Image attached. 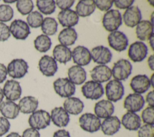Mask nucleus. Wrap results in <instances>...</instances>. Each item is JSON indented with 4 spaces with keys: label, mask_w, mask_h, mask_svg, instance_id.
Instances as JSON below:
<instances>
[{
    "label": "nucleus",
    "mask_w": 154,
    "mask_h": 137,
    "mask_svg": "<svg viewBox=\"0 0 154 137\" xmlns=\"http://www.w3.org/2000/svg\"><path fill=\"white\" fill-rule=\"evenodd\" d=\"M72 57L73 63L78 66H86L91 60L90 51L85 46L79 45L72 51Z\"/></svg>",
    "instance_id": "2eb2a0df"
},
{
    "label": "nucleus",
    "mask_w": 154,
    "mask_h": 137,
    "mask_svg": "<svg viewBox=\"0 0 154 137\" xmlns=\"http://www.w3.org/2000/svg\"><path fill=\"white\" fill-rule=\"evenodd\" d=\"M55 92L61 97L69 98L75 94V85L68 78H58L53 83Z\"/></svg>",
    "instance_id": "39448f33"
},
{
    "label": "nucleus",
    "mask_w": 154,
    "mask_h": 137,
    "mask_svg": "<svg viewBox=\"0 0 154 137\" xmlns=\"http://www.w3.org/2000/svg\"><path fill=\"white\" fill-rule=\"evenodd\" d=\"M153 14H154V12H152V14H151V17H150L151 21H150L153 25Z\"/></svg>",
    "instance_id": "4d7b16f0"
},
{
    "label": "nucleus",
    "mask_w": 154,
    "mask_h": 137,
    "mask_svg": "<svg viewBox=\"0 0 154 137\" xmlns=\"http://www.w3.org/2000/svg\"><path fill=\"white\" fill-rule=\"evenodd\" d=\"M0 112L7 119H15L19 113L18 105L12 101L7 100L0 104Z\"/></svg>",
    "instance_id": "c756f323"
},
{
    "label": "nucleus",
    "mask_w": 154,
    "mask_h": 137,
    "mask_svg": "<svg viewBox=\"0 0 154 137\" xmlns=\"http://www.w3.org/2000/svg\"><path fill=\"white\" fill-rule=\"evenodd\" d=\"M91 59L94 63L99 65H106L112 59V53L109 49L103 45L97 46L90 51Z\"/></svg>",
    "instance_id": "4468645a"
},
{
    "label": "nucleus",
    "mask_w": 154,
    "mask_h": 137,
    "mask_svg": "<svg viewBox=\"0 0 154 137\" xmlns=\"http://www.w3.org/2000/svg\"><path fill=\"white\" fill-rule=\"evenodd\" d=\"M145 104V100L143 95L137 93H132L129 94L126 97L123 106L128 112H137L140 111Z\"/></svg>",
    "instance_id": "f8f14e48"
},
{
    "label": "nucleus",
    "mask_w": 154,
    "mask_h": 137,
    "mask_svg": "<svg viewBox=\"0 0 154 137\" xmlns=\"http://www.w3.org/2000/svg\"><path fill=\"white\" fill-rule=\"evenodd\" d=\"M52 137H71L69 132L65 129H60L54 132Z\"/></svg>",
    "instance_id": "09e8293b"
},
{
    "label": "nucleus",
    "mask_w": 154,
    "mask_h": 137,
    "mask_svg": "<svg viewBox=\"0 0 154 137\" xmlns=\"http://www.w3.org/2000/svg\"><path fill=\"white\" fill-rule=\"evenodd\" d=\"M53 58L60 63L66 64L71 60L72 51L69 48L61 44L57 45L52 51Z\"/></svg>",
    "instance_id": "c85d7f7f"
},
{
    "label": "nucleus",
    "mask_w": 154,
    "mask_h": 137,
    "mask_svg": "<svg viewBox=\"0 0 154 137\" xmlns=\"http://www.w3.org/2000/svg\"><path fill=\"white\" fill-rule=\"evenodd\" d=\"M91 78L93 81L102 83L109 80L112 77L111 69L105 65L96 66L90 71Z\"/></svg>",
    "instance_id": "6ab92c4d"
},
{
    "label": "nucleus",
    "mask_w": 154,
    "mask_h": 137,
    "mask_svg": "<svg viewBox=\"0 0 154 137\" xmlns=\"http://www.w3.org/2000/svg\"><path fill=\"white\" fill-rule=\"evenodd\" d=\"M68 78L74 84L80 85L87 79V72L81 66L73 65L70 67L67 72Z\"/></svg>",
    "instance_id": "a878e982"
},
{
    "label": "nucleus",
    "mask_w": 154,
    "mask_h": 137,
    "mask_svg": "<svg viewBox=\"0 0 154 137\" xmlns=\"http://www.w3.org/2000/svg\"><path fill=\"white\" fill-rule=\"evenodd\" d=\"M36 5L38 10L44 14L48 15L53 13L55 10V2L54 0H37Z\"/></svg>",
    "instance_id": "f704fd0d"
},
{
    "label": "nucleus",
    "mask_w": 154,
    "mask_h": 137,
    "mask_svg": "<svg viewBox=\"0 0 154 137\" xmlns=\"http://www.w3.org/2000/svg\"><path fill=\"white\" fill-rule=\"evenodd\" d=\"M5 137H22V136L18 133L13 132L9 133L8 135H7Z\"/></svg>",
    "instance_id": "864d4df0"
},
{
    "label": "nucleus",
    "mask_w": 154,
    "mask_h": 137,
    "mask_svg": "<svg viewBox=\"0 0 154 137\" xmlns=\"http://www.w3.org/2000/svg\"><path fill=\"white\" fill-rule=\"evenodd\" d=\"M134 0H125V1H114V4L116 8L119 9H127L131 7L134 4Z\"/></svg>",
    "instance_id": "a18cd8bd"
},
{
    "label": "nucleus",
    "mask_w": 154,
    "mask_h": 137,
    "mask_svg": "<svg viewBox=\"0 0 154 137\" xmlns=\"http://www.w3.org/2000/svg\"><path fill=\"white\" fill-rule=\"evenodd\" d=\"M38 106V100L32 96H26L22 98L18 104L19 111L24 114L32 113Z\"/></svg>",
    "instance_id": "cd10ccee"
},
{
    "label": "nucleus",
    "mask_w": 154,
    "mask_h": 137,
    "mask_svg": "<svg viewBox=\"0 0 154 137\" xmlns=\"http://www.w3.org/2000/svg\"><path fill=\"white\" fill-rule=\"evenodd\" d=\"M148 2H149L150 3V4H151L152 6H153V5H153V4L152 3V2H153V1H149Z\"/></svg>",
    "instance_id": "bf43d9fd"
},
{
    "label": "nucleus",
    "mask_w": 154,
    "mask_h": 137,
    "mask_svg": "<svg viewBox=\"0 0 154 137\" xmlns=\"http://www.w3.org/2000/svg\"><path fill=\"white\" fill-rule=\"evenodd\" d=\"M58 20L63 27L72 28L75 26L79 21V16L75 11L67 9L61 10L58 14Z\"/></svg>",
    "instance_id": "4be33fe9"
},
{
    "label": "nucleus",
    "mask_w": 154,
    "mask_h": 137,
    "mask_svg": "<svg viewBox=\"0 0 154 137\" xmlns=\"http://www.w3.org/2000/svg\"><path fill=\"white\" fill-rule=\"evenodd\" d=\"M147 53V45L143 42L136 41L130 45L128 54L129 59L134 62H140L146 57Z\"/></svg>",
    "instance_id": "9d476101"
},
{
    "label": "nucleus",
    "mask_w": 154,
    "mask_h": 137,
    "mask_svg": "<svg viewBox=\"0 0 154 137\" xmlns=\"http://www.w3.org/2000/svg\"><path fill=\"white\" fill-rule=\"evenodd\" d=\"M147 63L149 68L152 70H154V57L153 55H150L147 60Z\"/></svg>",
    "instance_id": "3c124183"
},
{
    "label": "nucleus",
    "mask_w": 154,
    "mask_h": 137,
    "mask_svg": "<svg viewBox=\"0 0 154 137\" xmlns=\"http://www.w3.org/2000/svg\"><path fill=\"white\" fill-rule=\"evenodd\" d=\"M10 32L17 40H25L31 33L29 27L26 22L21 19H15L9 27Z\"/></svg>",
    "instance_id": "9b49d317"
},
{
    "label": "nucleus",
    "mask_w": 154,
    "mask_h": 137,
    "mask_svg": "<svg viewBox=\"0 0 154 137\" xmlns=\"http://www.w3.org/2000/svg\"><path fill=\"white\" fill-rule=\"evenodd\" d=\"M2 91L4 95L9 101H16L20 98L22 95V88L20 83L14 80H7Z\"/></svg>",
    "instance_id": "ddd939ff"
},
{
    "label": "nucleus",
    "mask_w": 154,
    "mask_h": 137,
    "mask_svg": "<svg viewBox=\"0 0 154 137\" xmlns=\"http://www.w3.org/2000/svg\"><path fill=\"white\" fill-rule=\"evenodd\" d=\"M29 66L22 59L12 60L7 66V71L8 75L13 78H21L28 72Z\"/></svg>",
    "instance_id": "0eeeda50"
},
{
    "label": "nucleus",
    "mask_w": 154,
    "mask_h": 137,
    "mask_svg": "<svg viewBox=\"0 0 154 137\" xmlns=\"http://www.w3.org/2000/svg\"><path fill=\"white\" fill-rule=\"evenodd\" d=\"M109 45L118 52L125 51L128 45V39L125 33L120 31L111 32L108 36Z\"/></svg>",
    "instance_id": "1a4fd4ad"
},
{
    "label": "nucleus",
    "mask_w": 154,
    "mask_h": 137,
    "mask_svg": "<svg viewBox=\"0 0 154 137\" xmlns=\"http://www.w3.org/2000/svg\"><path fill=\"white\" fill-rule=\"evenodd\" d=\"M94 111L99 118L105 119L112 116L114 112V106L108 100H101L95 104Z\"/></svg>",
    "instance_id": "412c9836"
},
{
    "label": "nucleus",
    "mask_w": 154,
    "mask_h": 137,
    "mask_svg": "<svg viewBox=\"0 0 154 137\" xmlns=\"http://www.w3.org/2000/svg\"><path fill=\"white\" fill-rule=\"evenodd\" d=\"M51 120L58 127H66L70 121L69 114L63 107H55L51 113Z\"/></svg>",
    "instance_id": "aec40b11"
},
{
    "label": "nucleus",
    "mask_w": 154,
    "mask_h": 137,
    "mask_svg": "<svg viewBox=\"0 0 154 137\" xmlns=\"http://www.w3.org/2000/svg\"><path fill=\"white\" fill-rule=\"evenodd\" d=\"M95 6L100 10L107 11L112 7L114 1L112 0H96L94 1Z\"/></svg>",
    "instance_id": "a19ab883"
},
{
    "label": "nucleus",
    "mask_w": 154,
    "mask_h": 137,
    "mask_svg": "<svg viewBox=\"0 0 154 137\" xmlns=\"http://www.w3.org/2000/svg\"><path fill=\"white\" fill-rule=\"evenodd\" d=\"M4 97V95L2 89L0 87V104L2 102Z\"/></svg>",
    "instance_id": "5fc2aeb1"
},
{
    "label": "nucleus",
    "mask_w": 154,
    "mask_h": 137,
    "mask_svg": "<svg viewBox=\"0 0 154 137\" xmlns=\"http://www.w3.org/2000/svg\"><path fill=\"white\" fill-rule=\"evenodd\" d=\"M149 78L145 74H139L132 77L130 87L134 93L141 94L148 91L150 87Z\"/></svg>",
    "instance_id": "f3484780"
},
{
    "label": "nucleus",
    "mask_w": 154,
    "mask_h": 137,
    "mask_svg": "<svg viewBox=\"0 0 154 137\" xmlns=\"http://www.w3.org/2000/svg\"><path fill=\"white\" fill-rule=\"evenodd\" d=\"M132 66L131 62L124 59H122L115 62L111 69L112 75L115 80H125L131 74Z\"/></svg>",
    "instance_id": "7ed1b4c3"
},
{
    "label": "nucleus",
    "mask_w": 154,
    "mask_h": 137,
    "mask_svg": "<svg viewBox=\"0 0 154 137\" xmlns=\"http://www.w3.org/2000/svg\"><path fill=\"white\" fill-rule=\"evenodd\" d=\"M122 24V18L118 10L111 9L107 11L103 15L102 25L104 28L109 31H117Z\"/></svg>",
    "instance_id": "f257e3e1"
},
{
    "label": "nucleus",
    "mask_w": 154,
    "mask_h": 137,
    "mask_svg": "<svg viewBox=\"0 0 154 137\" xmlns=\"http://www.w3.org/2000/svg\"><path fill=\"white\" fill-rule=\"evenodd\" d=\"M10 123L8 119L0 116V136L6 134L10 130Z\"/></svg>",
    "instance_id": "37998d69"
},
{
    "label": "nucleus",
    "mask_w": 154,
    "mask_h": 137,
    "mask_svg": "<svg viewBox=\"0 0 154 137\" xmlns=\"http://www.w3.org/2000/svg\"><path fill=\"white\" fill-rule=\"evenodd\" d=\"M121 127V122L116 116H111L105 118L101 123L100 128L105 135L112 136L116 134Z\"/></svg>",
    "instance_id": "5701e85b"
},
{
    "label": "nucleus",
    "mask_w": 154,
    "mask_h": 137,
    "mask_svg": "<svg viewBox=\"0 0 154 137\" xmlns=\"http://www.w3.org/2000/svg\"><path fill=\"white\" fill-rule=\"evenodd\" d=\"M7 75V68L4 64L0 63V84L5 80Z\"/></svg>",
    "instance_id": "de8ad7c7"
},
{
    "label": "nucleus",
    "mask_w": 154,
    "mask_h": 137,
    "mask_svg": "<svg viewBox=\"0 0 154 137\" xmlns=\"http://www.w3.org/2000/svg\"><path fill=\"white\" fill-rule=\"evenodd\" d=\"M80 127L85 132L94 133L100 129L101 121L95 114L85 113L79 118Z\"/></svg>",
    "instance_id": "20e7f679"
},
{
    "label": "nucleus",
    "mask_w": 154,
    "mask_h": 137,
    "mask_svg": "<svg viewBox=\"0 0 154 137\" xmlns=\"http://www.w3.org/2000/svg\"><path fill=\"white\" fill-rule=\"evenodd\" d=\"M81 91L87 99L92 100L99 99L104 94V89L102 84L93 80L85 82L81 88Z\"/></svg>",
    "instance_id": "6e6552de"
},
{
    "label": "nucleus",
    "mask_w": 154,
    "mask_h": 137,
    "mask_svg": "<svg viewBox=\"0 0 154 137\" xmlns=\"http://www.w3.org/2000/svg\"><path fill=\"white\" fill-rule=\"evenodd\" d=\"M41 29L46 36L54 35L58 30V23L56 20L51 17H46L43 19Z\"/></svg>",
    "instance_id": "473e14b6"
},
{
    "label": "nucleus",
    "mask_w": 154,
    "mask_h": 137,
    "mask_svg": "<svg viewBox=\"0 0 154 137\" xmlns=\"http://www.w3.org/2000/svg\"><path fill=\"white\" fill-rule=\"evenodd\" d=\"M35 48L40 53H46L50 49L52 42L50 37L45 34L38 36L34 40Z\"/></svg>",
    "instance_id": "72a5a7b5"
},
{
    "label": "nucleus",
    "mask_w": 154,
    "mask_h": 137,
    "mask_svg": "<svg viewBox=\"0 0 154 137\" xmlns=\"http://www.w3.org/2000/svg\"><path fill=\"white\" fill-rule=\"evenodd\" d=\"M138 137H154V126L150 124H144L138 130Z\"/></svg>",
    "instance_id": "ea45409f"
},
{
    "label": "nucleus",
    "mask_w": 154,
    "mask_h": 137,
    "mask_svg": "<svg viewBox=\"0 0 154 137\" xmlns=\"http://www.w3.org/2000/svg\"><path fill=\"white\" fill-rule=\"evenodd\" d=\"M154 92L153 91H150L146 96V101L148 104L149 106L154 107V100H153Z\"/></svg>",
    "instance_id": "8fccbe9b"
},
{
    "label": "nucleus",
    "mask_w": 154,
    "mask_h": 137,
    "mask_svg": "<svg viewBox=\"0 0 154 137\" xmlns=\"http://www.w3.org/2000/svg\"><path fill=\"white\" fill-rule=\"evenodd\" d=\"M135 33L139 40L141 41L147 40L153 34V25L149 21H141L137 25Z\"/></svg>",
    "instance_id": "bb28decb"
},
{
    "label": "nucleus",
    "mask_w": 154,
    "mask_h": 137,
    "mask_svg": "<svg viewBox=\"0 0 154 137\" xmlns=\"http://www.w3.org/2000/svg\"><path fill=\"white\" fill-rule=\"evenodd\" d=\"M141 13L137 6H131L127 8L123 14V20L126 26L135 27L141 20Z\"/></svg>",
    "instance_id": "a211bd4d"
},
{
    "label": "nucleus",
    "mask_w": 154,
    "mask_h": 137,
    "mask_svg": "<svg viewBox=\"0 0 154 137\" xmlns=\"http://www.w3.org/2000/svg\"><path fill=\"white\" fill-rule=\"evenodd\" d=\"M55 4L57 7L62 10L70 9V8L74 4L75 1L74 0H67V1H60L57 0L55 1Z\"/></svg>",
    "instance_id": "c03bdc74"
},
{
    "label": "nucleus",
    "mask_w": 154,
    "mask_h": 137,
    "mask_svg": "<svg viewBox=\"0 0 154 137\" xmlns=\"http://www.w3.org/2000/svg\"><path fill=\"white\" fill-rule=\"evenodd\" d=\"M10 37L9 27L3 22H0V42H5Z\"/></svg>",
    "instance_id": "79ce46f5"
},
{
    "label": "nucleus",
    "mask_w": 154,
    "mask_h": 137,
    "mask_svg": "<svg viewBox=\"0 0 154 137\" xmlns=\"http://www.w3.org/2000/svg\"><path fill=\"white\" fill-rule=\"evenodd\" d=\"M150 80V84L152 85V86L153 88L154 87V83H153V80H154V74H152L151 75L150 78H149Z\"/></svg>",
    "instance_id": "6e6d98bb"
},
{
    "label": "nucleus",
    "mask_w": 154,
    "mask_h": 137,
    "mask_svg": "<svg viewBox=\"0 0 154 137\" xmlns=\"http://www.w3.org/2000/svg\"><path fill=\"white\" fill-rule=\"evenodd\" d=\"M50 114L45 110H35L31 114L28 118V124L31 128L41 130L46 128L50 125Z\"/></svg>",
    "instance_id": "f03ea898"
},
{
    "label": "nucleus",
    "mask_w": 154,
    "mask_h": 137,
    "mask_svg": "<svg viewBox=\"0 0 154 137\" xmlns=\"http://www.w3.org/2000/svg\"><path fill=\"white\" fill-rule=\"evenodd\" d=\"M154 108L153 107L148 106L146 107L141 113V119L144 123L146 124L153 125Z\"/></svg>",
    "instance_id": "58836bf2"
},
{
    "label": "nucleus",
    "mask_w": 154,
    "mask_h": 137,
    "mask_svg": "<svg viewBox=\"0 0 154 137\" xmlns=\"http://www.w3.org/2000/svg\"><path fill=\"white\" fill-rule=\"evenodd\" d=\"M4 2H5V3H10V4H11V3H13V2H16V1H4Z\"/></svg>",
    "instance_id": "13d9d810"
},
{
    "label": "nucleus",
    "mask_w": 154,
    "mask_h": 137,
    "mask_svg": "<svg viewBox=\"0 0 154 137\" xmlns=\"http://www.w3.org/2000/svg\"><path fill=\"white\" fill-rule=\"evenodd\" d=\"M125 94L122 83L117 80H110L105 86V95L108 100L117 102L121 100Z\"/></svg>",
    "instance_id": "423d86ee"
},
{
    "label": "nucleus",
    "mask_w": 154,
    "mask_h": 137,
    "mask_svg": "<svg viewBox=\"0 0 154 137\" xmlns=\"http://www.w3.org/2000/svg\"><path fill=\"white\" fill-rule=\"evenodd\" d=\"M95 9L96 6L93 0H81L76 5L75 12L78 16L84 18L90 16Z\"/></svg>",
    "instance_id": "2f4dec72"
},
{
    "label": "nucleus",
    "mask_w": 154,
    "mask_h": 137,
    "mask_svg": "<svg viewBox=\"0 0 154 137\" xmlns=\"http://www.w3.org/2000/svg\"><path fill=\"white\" fill-rule=\"evenodd\" d=\"M34 3L31 0H19L16 1V8L22 15L29 14L34 8Z\"/></svg>",
    "instance_id": "e433bc0d"
},
{
    "label": "nucleus",
    "mask_w": 154,
    "mask_h": 137,
    "mask_svg": "<svg viewBox=\"0 0 154 137\" xmlns=\"http://www.w3.org/2000/svg\"><path fill=\"white\" fill-rule=\"evenodd\" d=\"M43 20V15L38 11H31L26 17L27 24L28 26L34 28L41 27Z\"/></svg>",
    "instance_id": "c9c22d12"
},
{
    "label": "nucleus",
    "mask_w": 154,
    "mask_h": 137,
    "mask_svg": "<svg viewBox=\"0 0 154 137\" xmlns=\"http://www.w3.org/2000/svg\"><path fill=\"white\" fill-rule=\"evenodd\" d=\"M22 137H40V134L38 130L30 127L23 132Z\"/></svg>",
    "instance_id": "49530a36"
},
{
    "label": "nucleus",
    "mask_w": 154,
    "mask_h": 137,
    "mask_svg": "<svg viewBox=\"0 0 154 137\" xmlns=\"http://www.w3.org/2000/svg\"><path fill=\"white\" fill-rule=\"evenodd\" d=\"M14 15L13 9L7 4L0 5V22H6L11 20Z\"/></svg>",
    "instance_id": "4c0bfd02"
},
{
    "label": "nucleus",
    "mask_w": 154,
    "mask_h": 137,
    "mask_svg": "<svg viewBox=\"0 0 154 137\" xmlns=\"http://www.w3.org/2000/svg\"><path fill=\"white\" fill-rule=\"evenodd\" d=\"M153 38H154V34H152L151 36H150V37L149 38V45H150V47H151V48H152V49L153 51V40H154V39H153Z\"/></svg>",
    "instance_id": "603ef678"
},
{
    "label": "nucleus",
    "mask_w": 154,
    "mask_h": 137,
    "mask_svg": "<svg viewBox=\"0 0 154 137\" xmlns=\"http://www.w3.org/2000/svg\"><path fill=\"white\" fill-rule=\"evenodd\" d=\"M84 107V103L77 97L67 98L63 103V108L69 113L77 115L81 113Z\"/></svg>",
    "instance_id": "393cba45"
},
{
    "label": "nucleus",
    "mask_w": 154,
    "mask_h": 137,
    "mask_svg": "<svg viewBox=\"0 0 154 137\" xmlns=\"http://www.w3.org/2000/svg\"><path fill=\"white\" fill-rule=\"evenodd\" d=\"M38 68L40 72L46 77H52L57 72L58 65L54 59L48 55L41 57L38 62Z\"/></svg>",
    "instance_id": "dca6fc26"
},
{
    "label": "nucleus",
    "mask_w": 154,
    "mask_h": 137,
    "mask_svg": "<svg viewBox=\"0 0 154 137\" xmlns=\"http://www.w3.org/2000/svg\"><path fill=\"white\" fill-rule=\"evenodd\" d=\"M78 38V34L73 28H66L61 30L58 36L60 43L66 46L73 45Z\"/></svg>",
    "instance_id": "7c9ffc66"
},
{
    "label": "nucleus",
    "mask_w": 154,
    "mask_h": 137,
    "mask_svg": "<svg viewBox=\"0 0 154 137\" xmlns=\"http://www.w3.org/2000/svg\"><path fill=\"white\" fill-rule=\"evenodd\" d=\"M120 122L126 129L135 131L138 130L141 127V119L136 113L127 112L122 116Z\"/></svg>",
    "instance_id": "b1692460"
}]
</instances>
